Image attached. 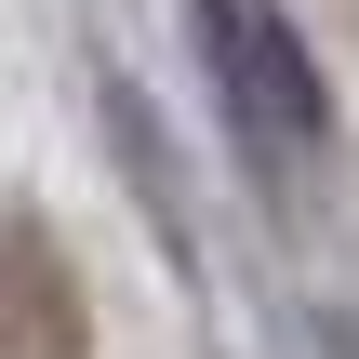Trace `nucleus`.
Wrapping results in <instances>:
<instances>
[{
  "label": "nucleus",
  "instance_id": "obj_1",
  "mask_svg": "<svg viewBox=\"0 0 359 359\" xmlns=\"http://www.w3.org/2000/svg\"><path fill=\"white\" fill-rule=\"evenodd\" d=\"M0 359H93V306H80V266L13 213L0 226Z\"/></svg>",
  "mask_w": 359,
  "mask_h": 359
},
{
  "label": "nucleus",
  "instance_id": "obj_2",
  "mask_svg": "<svg viewBox=\"0 0 359 359\" xmlns=\"http://www.w3.org/2000/svg\"><path fill=\"white\" fill-rule=\"evenodd\" d=\"M200 13H213V67L240 80V107H253L266 133H293V147H306V133H320L333 107H320V80H306V53H293V27H280L266 0H200Z\"/></svg>",
  "mask_w": 359,
  "mask_h": 359
}]
</instances>
